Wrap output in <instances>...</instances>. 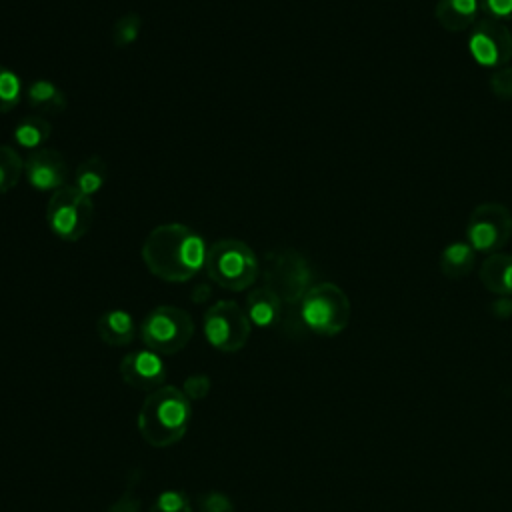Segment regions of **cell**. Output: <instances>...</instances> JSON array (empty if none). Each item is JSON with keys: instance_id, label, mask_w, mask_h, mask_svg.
Wrapping results in <instances>:
<instances>
[{"instance_id": "obj_11", "label": "cell", "mask_w": 512, "mask_h": 512, "mask_svg": "<svg viewBox=\"0 0 512 512\" xmlns=\"http://www.w3.org/2000/svg\"><path fill=\"white\" fill-rule=\"evenodd\" d=\"M120 378L134 390L154 392L166 382V364L160 354L142 348L136 352H128L118 364Z\"/></svg>"}, {"instance_id": "obj_25", "label": "cell", "mask_w": 512, "mask_h": 512, "mask_svg": "<svg viewBox=\"0 0 512 512\" xmlns=\"http://www.w3.org/2000/svg\"><path fill=\"white\" fill-rule=\"evenodd\" d=\"M490 90L496 98L500 100H510L512 98V68H496L490 74Z\"/></svg>"}, {"instance_id": "obj_10", "label": "cell", "mask_w": 512, "mask_h": 512, "mask_svg": "<svg viewBox=\"0 0 512 512\" xmlns=\"http://www.w3.org/2000/svg\"><path fill=\"white\" fill-rule=\"evenodd\" d=\"M468 52L484 68H502L512 58V30L506 22L482 16L470 28Z\"/></svg>"}, {"instance_id": "obj_17", "label": "cell", "mask_w": 512, "mask_h": 512, "mask_svg": "<svg viewBox=\"0 0 512 512\" xmlns=\"http://www.w3.org/2000/svg\"><path fill=\"white\" fill-rule=\"evenodd\" d=\"M98 336L108 346H128L136 336V324L130 312L114 308L100 314L96 322Z\"/></svg>"}, {"instance_id": "obj_5", "label": "cell", "mask_w": 512, "mask_h": 512, "mask_svg": "<svg viewBox=\"0 0 512 512\" xmlns=\"http://www.w3.org/2000/svg\"><path fill=\"white\" fill-rule=\"evenodd\" d=\"M194 336L192 316L178 306L162 304L152 308L140 324V338L144 348L166 356L176 354L188 346Z\"/></svg>"}, {"instance_id": "obj_14", "label": "cell", "mask_w": 512, "mask_h": 512, "mask_svg": "<svg viewBox=\"0 0 512 512\" xmlns=\"http://www.w3.org/2000/svg\"><path fill=\"white\" fill-rule=\"evenodd\" d=\"M282 304L284 302L268 286H262L248 292L244 312L250 324L258 328H272L282 318Z\"/></svg>"}, {"instance_id": "obj_13", "label": "cell", "mask_w": 512, "mask_h": 512, "mask_svg": "<svg viewBox=\"0 0 512 512\" xmlns=\"http://www.w3.org/2000/svg\"><path fill=\"white\" fill-rule=\"evenodd\" d=\"M478 0H438L434 6L436 22L448 32H466L480 18Z\"/></svg>"}, {"instance_id": "obj_12", "label": "cell", "mask_w": 512, "mask_h": 512, "mask_svg": "<svg viewBox=\"0 0 512 512\" xmlns=\"http://www.w3.org/2000/svg\"><path fill=\"white\" fill-rule=\"evenodd\" d=\"M24 176L38 192H56L66 186L68 166L64 156L52 148H38L24 158Z\"/></svg>"}, {"instance_id": "obj_7", "label": "cell", "mask_w": 512, "mask_h": 512, "mask_svg": "<svg viewBox=\"0 0 512 512\" xmlns=\"http://www.w3.org/2000/svg\"><path fill=\"white\" fill-rule=\"evenodd\" d=\"M264 280L284 304H300L312 288V270L306 258L294 248H282L268 254L264 264Z\"/></svg>"}, {"instance_id": "obj_16", "label": "cell", "mask_w": 512, "mask_h": 512, "mask_svg": "<svg viewBox=\"0 0 512 512\" xmlns=\"http://www.w3.org/2000/svg\"><path fill=\"white\" fill-rule=\"evenodd\" d=\"M24 100L40 116H56L66 110V94L46 78L30 82L24 88Z\"/></svg>"}, {"instance_id": "obj_23", "label": "cell", "mask_w": 512, "mask_h": 512, "mask_svg": "<svg viewBox=\"0 0 512 512\" xmlns=\"http://www.w3.org/2000/svg\"><path fill=\"white\" fill-rule=\"evenodd\" d=\"M142 30V18L136 12L122 14L112 26V42L116 48L132 46Z\"/></svg>"}, {"instance_id": "obj_27", "label": "cell", "mask_w": 512, "mask_h": 512, "mask_svg": "<svg viewBox=\"0 0 512 512\" xmlns=\"http://www.w3.org/2000/svg\"><path fill=\"white\" fill-rule=\"evenodd\" d=\"M184 396L192 400H202L210 392V378L206 374H192L184 380V386L180 388Z\"/></svg>"}, {"instance_id": "obj_6", "label": "cell", "mask_w": 512, "mask_h": 512, "mask_svg": "<svg viewBox=\"0 0 512 512\" xmlns=\"http://www.w3.org/2000/svg\"><path fill=\"white\" fill-rule=\"evenodd\" d=\"M94 220V204L74 186H62L52 192L46 206V222L54 236L64 242H78L84 238Z\"/></svg>"}, {"instance_id": "obj_8", "label": "cell", "mask_w": 512, "mask_h": 512, "mask_svg": "<svg viewBox=\"0 0 512 512\" xmlns=\"http://www.w3.org/2000/svg\"><path fill=\"white\" fill-rule=\"evenodd\" d=\"M204 336L220 352H238L250 338V320L236 302L218 300L204 312Z\"/></svg>"}, {"instance_id": "obj_22", "label": "cell", "mask_w": 512, "mask_h": 512, "mask_svg": "<svg viewBox=\"0 0 512 512\" xmlns=\"http://www.w3.org/2000/svg\"><path fill=\"white\" fill-rule=\"evenodd\" d=\"M24 98V88L20 76L0 64V114L14 110Z\"/></svg>"}, {"instance_id": "obj_30", "label": "cell", "mask_w": 512, "mask_h": 512, "mask_svg": "<svg viewBox=\"0 0 512 512\" xmlns=\"http://www.w3.org/2000/svg\"><path fill=\"white\" fill-rule=\"evenodd\" d=\"M492 312H494L498 318H508V316H512V296H498V298L492 302Z\"/></svg>"}, {"instance_id": "obj_1", "label": "cell", "mask_w": 512, "mask_h": 512, "mask_svg": "<svg viewBox=\"0 0 512 512\" xmlns=\"http://www.w3.org/2000/svg\"><path fill=\"white\" fill-rule=\"evenodd\" d=\"M206 252L202 236L178 222L152 228L140 250L148 272L174 284L192 280L204 268Z\"/></svg>"}, {"instance_id": "obj_28", "label": "cell", "mask_w": 512, "mask_h": 512, "mask_svg": "<svg viewBox=\"0 0 512 512\" xmlns=\"http://www.w3.org/2000/svg\"><path fill=\"white\" fill-rule=\"evenodd\" d=\"M478 2L484 16L496 18L506 24L512 20V0H478Z\"/></svg>"}, {"instance_id": "obj_24", "label": "cell", "mask_w": 512, "mask_h": 512, "mask_svg": "<svg viewBox=\"0 0 512 512\" xmlns=\"http://www.w3.org/2000/svg\"><path fill=\"white\" fill-rule=\"evenodd\" d=\"M150 512H192V502L182 490H164L152 502Z\"/></svg>"}, {"instance_id": "obj_2", "label": "cell", "mask_w": 512, "mask_h": 512, "mask_svg": "<svg viewBox=\"0 0 512 512\" xmlns=\"http://www.w3.org/2000/svg\"><path fill=\"white\" fill-rule=\"evenodd\" d=\"M192 416L190 400L176 386L164 384L150 392L138 412V432L154 448H166L184 438Z\"/></svg>"}, {"instance_id": "obj_26", "label": "cell", "mask_w": 512, "mask_h": 512, "mask_svg": "<svg viewBox=\"0 0 512 512\" xmlns=\"http://www.w3.org/2000/svg\"><path fill=\"white\" fill-rule=\"evenodd\" d=\"M200 512H234V502L222 492H206L198 498Z\"/></svg>"}, {"instance_id": "obj_31", "label": "cell", "mask_w": 512, "mask_h": 512, "mask_svg": "<svg viewBox=\"0 0 512 512\" xmlns=\"http://www.w3.org/2000/svg\"><path fill=\"white\" fill-rule=\"evenodd\" d=\"M208 296H210V288H208L206 284L196 286L194 292H192V300H194V302H204Z\"/></svg>"}, {"instance_id": "obj_9", "label": "cell", "mask_w": 512, "mask_h": 512, "mask_svg": "<svg viewBox=\"0 0 512 512\" xmlns=\"http://www.w3.org/2000/svg\"><path fill=\"white\" fill-rule=\"evenodd\" d=\"M512 238V212L500 202L478 204L466 222V242L478 254L500 252Z\"/></svg>"}, {"instance_id": "obj_3", "label": "cell", "mask_w": 512, "mask_h": 512, "mask_svg": "<svg viewBox=\"0 0 512 512\" xmlns=\"http://www.w3.org/2000/svg\"><path fill=\"white\" fill-rule=\"evenodd\" d=\"M204 268L216 286L232 292L250 288L260 274L254 250L236 238H222L208 246Z\"/></svg>"}, {"instance_id": "obj_15", "label": "cell", "mask_w": 512, "mask_h": 512, "mask_svg": "<svg viewBox=\"0 0 512 512\" xmlns=\"http://www.w3.org/2000/svg\"><path fill=\"white\" fill-rule=\"evenodd\" d=\"M480 284L494 296H512V254H488L478 270Z\"/></svg>"}, {"instance_id": "obj_29", "label": "cell", "mask_w": 512, "mask_h": 512, "mask_svg": "<svg viewBox=\"0 0 512 512\" xmlns=\"http://www.w3.org/2000/svg\"><path fill=\"white\" fill-rule=\"evenodd\" d=\"M108 512H140V500L132 494H124L108 508Z\"/></svg>"}, {"instance_id": "obj_18", "label": "cell", "mask_w": 512, "mask_h": 512, "mask_svg": "<svg viewBox=\"0 0 512 512\" xmlns=\"http://www.w3.org/2000/svg\"><path fill=\"white\" fill-rule=\"evenodd\" d=\"M476 254L478 252L466 240L450 242L440 252V270H442V274L450 280H460V278L468 276L472 272L474 264H476Z\"/></svg>"}, {"instance_id": "obj_20", "label": "cell", "mask_w": 512, "mask_h": 512, "mask_svg": "<svg viewBox=\"0 0 512 512\" xmlns=\"http://www.w3.org/2000/svg\"><path fill=\"white\" fill-rule=\"evenodd\" d=\"M106 184V162L100 156H88L74 170V188L84 196H94Z\"/></svg>"}, {"instance_id": "obj_21", "label": "cell", "mask_w": 512, "mask_h": 512, "mask_svg": "<svg viewBox=\"0 0 512 512\" xmlns=\"http://www.w3.org/2000/svg\"><path fill=\"white\" fill-rule=\"evenodd\" d=\"M24 174V158L12 148L0 144V194L10 192Z\"/></svg>"}, {"instance_id": "obj_4", "label": "cell", "mask_w": 512, "mask_h": 512, "mask_svg": "<svg viewBox=\"0 0 512 512\" xmlns=\"http://www.w3.org/2000/svg\"><path fill=\"white\" fill-rule=\"evenodd\" d=\"M352 306L346 292L332 282H318L300 300V320L320 336H336L350 322Z\"/></svg>"}, {"instance_id": "obj_19", "label": "cell", "mask_w": 512, "mask_h": 512, "mask_svg": "<svg viewBox=\"0 0 512 512\" xmlns=\"http://www.w3.org/2000/svg\"><path fill=\"white\" fill-rule=\"evenodd\" d=\"M50 132H52V124L46 120V116L30 114V116L18 120L12 136L20 148L32 152V150H38L44 146V142L50 138Z\"/></svg>"}]
</instances>
